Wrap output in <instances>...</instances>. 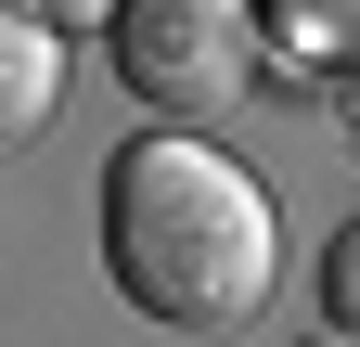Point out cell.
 I'll return each instance as SVG.
<instances>
[{
	"mask_svg": "<svg viewBox=\"0 0 360 347\" xmlns=\"http://www.w3.org/2000/svg\"><path fill=\"white\" fill-rule=\"evenodd\" d=\"M103 270L167 334H245L283 283V219L257 167H232L193 129H142L103 167Z\"/></svg>",
	"mask_w": 360,
	"mask_h": 347,
	"instance_id": "obj_1",
	"label": "cell"
},
{
	"mask_svg": "<svg viewBox=\"0 0 360 347\" xmlns=\"http://www.w3.org/2000/svg\"><path fill=\"white\" fill-rule=\"evenodd\" d=\"M103 39H116V77H129L167 129H193V142L257 91V65H270L245 0H116Z\"/></svg>",
	"mask_w": 360,
	"mask_h": 347,
	"instance_id": "obj_2",
	"label": "cell"
},
{
	"mask_svg": "<svg viewBox=\"0 0 360 347\" xmlns=\"http://www.w3.org/2000/svg\"><path fill=\"white\" fill-rule=\"evenodd\" d=\"M322 309H335V334H360V219L322 244Z\"/></svg>",
	"mask_w": 360,
	"mask_h": 347,
	"instance_id": "obj_5",
	"label": "cell"
},
{
	"mask_svg": "<svg viewBox=\"0 0 360 347\" xmlns=\"http://www.w3.org/2000/svg\"><path fill=\"white\" fill-rule=\"evenodd\" d=\"M13 13H39V26H52V39H77V26H103L116 0H13Z\"/></svg>",
	"mask_w": 360,
	"mask_h": 347,
	"instance_id": "obj_6",
	"label": "cell"
},
{
	"mask_svg": "<svg viewBox=\"0 0 360 347\" xmlns=\"http://www.w3.org/2000/svg\"><path fill=\"white\" fill-rule=\"evenodd\" d=\"M309 347H360V334H309Z\"/></svg>",
	"mask_w": 360,
	"mask_h": 347,
	"instance_id": "obj_7",
	"label": "cell"
},
{
	"mask_svg": "<svg viewBox=\"0 0 360 347\" xmlns=\"http://www.w3.org/2000/svg\"><path fill=\"white\" fill-rule=\"evenodd\" d=\"M52 103H65V39L39 26V13H13V0H0V142H26Z\"/></svg>",
	"mask_w": 360,
	"mask_h": 347,
	"instance_id": "obj_3",
	"label": "cell"
},
{
	"mask_svg": "<svg viewBox=\"0 0 360 347\" xmlns=\"http://www.w3.org/2000/svg\"><path fill=\"white\" fill-rule=\"evenodd\" d=\"M245 13H257V52H283L309 77L360 65V0H245Z\"/></svg>",
	"mask_w": 360,
	"mask_h": 347,
	"instance_id": "obj_4",
	"label": "cell"
}]
</instances>
